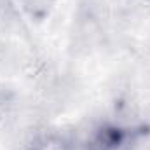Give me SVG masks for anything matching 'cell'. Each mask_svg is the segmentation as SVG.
<instances>
[{
  "mask_svg": "<svg viewBox=\"0 0 150 150\" xmlns=\"http://www.w3.org/2000/svg\"><path fill=\"white\" fill-rule=\"evenodd\" d=\"M129 142V129L117 124H101L89 133L84 142V150H124Z\"/></svg>",
  "mask_w": 150,
  "mask_h": 150,
  "instance_id": "6da1fadb",
  "label": "cell"
},
{
  "mask_svg": "<svg viewBox=\"0 0 150 150\" xmlns=\"http://www.w3.org/2000/svg\"><path fill=\"white\" fill-rule=\"evenodd\" d=\"M28 150H77V142L68 131L45 129L32 138Z\"/></svg>",
  "mask_w": 150,
  "mask_h": 150,
  "instance_id": "7a4b0ae2",
  "label": "cell"
}]
</instances>
